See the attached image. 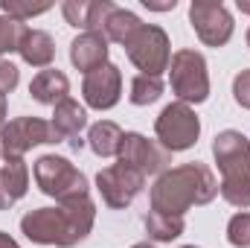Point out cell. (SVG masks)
I'll use <instances>...</instances> for the list:
<instances>
[{
    "label": "cell",
    "mask_w": 250,
    "mask_h": 248,
    "mask_svg": "<svg viewBox=\"0 0 250 248\" xmlns=\"http://www.w3.org/2000/svg\"><path fill=\"white\" fill-rule=\"evenodd\" d=\"M93 225V204L87 198H76L67 201L62 210H35L29 216L21 219L23 234L32 243H44V246H73L79 240H84V234Z\"/></svg>",
    "instance_id": "1"
},
{
    "label": "cell",
    "mask_w": 250,
    "mask_h": 248,
    "mask_svg": "<svg viewBox=\"0 0 250 248\" xmlns=\"http://www.w3.org/2000/svg\"><path fill=\"white\" fill-rule=\"evenodd\" d=\"M215 196V181L209 175V170H204L201 164H189L181 170H172L166 173L154 193H151V201H154V213H163V216H184L189 204H204Z\"/></svg>",
    "instance_id": "2"
},
{
    "label": "cell",
    "mask_w": 250,
    "mask_h": 248,
    "mask_svg": "<svg viewBox=\"0 0 250 248\" xmlns=\"http://www.w3.org/2000/svg\"><path fill=\"white\" fill-rule=\"evenodd\" d=\"M35 178L44 193L62 198V201H76V198H84L87 196V184H84V175L76 173L70 167V161L56 158V155H47L35 164Z\"/></svg>",
    "instance_id": "3"
},
{
    "label": "cell",
    "mask_w": 250,
    "mask_h": 248,
    "mask_svg": "<svg viewBox=\"0 0 250 248\" xmlns=\"http://www.w3.org/2000/svg\"><path fill=\"white\" fill-rule=\"evenodd\" d=\"M198 131H201L198 117L189 111L184 102L169 105V108L160 114V120H157V137L163 140V146H166L169 152L189 149V146L198 140Z\"/></svg>",
    "instance_id": "4"
},
{
    "label": "cell",
    "mask_w": 250,
    "mask_h": 248,
    "mask_svg": "<svg viewBox=\"0 0 250 248\" xmlns=\"http://www.w3.org/2000/svg\"><path fill=\"white\" fill-rule=\"evenodd\" d=\"M0 143H3V155L12 161V158H18L21 152H26L35 143H59V134L44 120L23 117V120H15V123H9L3 128Z\"/></svg>",
    "instance_id": "5"
},
{
    "label": "cell",
    "mask_w": 250,
    "mask_h": 248,
    "mask_svg": "<svg viewBox=\"0 0 250 248\" xmlns=\"http://www.w3.org/2000/svg\"><path fill=\"white\" fill-rule=\"evenodd\" d=\"M172 88L181 99L201 102L207 99V73L198 53H178L172 62Z\"/></svg>",
    "instance_id": "6"
},
{
    "label": "cell",
    "mask_w": 250,
    "mask_h": 248,
    "mask_svg": "<svg viewBox=\"0 0 250 248\" xmlns=\"http://www.w3.org/2000/svg\"><path fill=\"white\" fill-rule=\"evenodd\" d=\"M212 152L218 158V167L224 173V181L233 178H248L250 173V143L248 137H242L239 131H224L215 137Z\"/></svg>",
    "instance_id": "7"
},
{
    "label": "cell",
    "mask_w": 250,
    "mask_h": 248,
    "mask_svg": "<svg viewBox=\"0 0 250 248\" xmlns=\"http://www.w3.org/2000/svg\"><path fill=\"white\" fill-rule=\"evenodd\" d=\"M143 178H146V175H140L137 170H131V167H125V164H117V167L99 173L96 181H99V190H102V196H105V201H108L111 207H123V204H128V201L140 193Z\"/></svg>",
    "instance_id": "8"
},
{
    "label": "cell",
    "mask_w": 250,
    "mask_h": 248,
    "mask_svg": "<svg viewBox=\"0 0 250 248\" xmlns=\"http://www.w3.org/2000/svg\"><path fill=\"white\" fill-rule=\"evenodd\" d=\"M120 155H123V164L137 170L140 175H148V173H157L169 164V152H160L157 146H151L143 134H123V143H120Z\"/></svg>",
    "instance_id": "9"
},
{
    "label": "cell",
    "mask_w": 250,
    "mask_h": 248,
    "mask_svg": "<svg viewBox=\"0 0 250 248\" xmlns=\"http://www.w3.org/2000/svg\"><path fill=\"white\" fill-rule=\"evenodd\" d=\"M84 99L96 108H111L120 99V73L114 64H102L84 79Z\"/></svg>",
    "instance_id": "10"
},
{
    "label": "cell",
    "mask_w": 250,
    "mask_h": 248,
    "mask_svg": "<svg viewBox=\"0 0 250 248\" xmlns=\"http://www.w3.org/2000/svg\"><path fill=\"white\" fill-rule=\"evenodd\" d=\"M148 35H151V29H143L140 26V38L137 41H128V53H131V59L143 67V73L146 76H154V73H160L163 70V64H166V35L160 32L157 38H154V44H148Z\"/></svg>",
    "instance_id": "11"
},
{
    "label": "cell",
    "mask_w": 250,
    "mask_h": 248,
    "mask_svg": "<svg viewBox=\"0 0 250 248\" xmlns=\"http://www.w3.org/2000/svg\"><path fill=\"white\" fill-rule=\"evenodd\" d=\"M105 56H108V47L102 35H84L73 44V64H79L82 70L93 73L96 67H102Z\"/></svg>",
    "instance_id": "12"
},
{
    "label": "cell",
    "mask_w": 250,
    "mask_h": 248,
    "mask_svg": "<svg viewBox=\"0 0 250 248\" xmlns=\"http://www.w3.org/2000/svg\"><path fill=\"white\" fill-rule=\"evenodd\" d=\"M29 91H32V97H35L38 102L56 105V102H64L67 79H64V73H59V70H41V73L35 76V82H32Z\"/></svg>",
    "instance_id": "13"
},
{
    "label": "cell",
    "mask_w": 250,
    "mask_h": 248,
    "mask_svg": "<svg viewBox=\"0 0 250 248\" xmlns=\"http://www.w3.org/2000/svg\"><path fill=\"white\" fill-rule=\"evenodd\" d=\"M87 123V114H84V108H79L73 99H64L59 102V108H56V120H53V131L59 134V140L62 137H79V128Z\"/></svg>",
    "instance_id": "14"
},
{
    "label": "cell",
    "mask_w": 250,
    "mask_h": 248,
    "mask_svg": "<svg viewBox=\"0 0 250 248\" xmlns=\"http://www.w3.org/2000/svg\"><path fill=\"white\" fill-rule=\"evenodd\" d=\"M120 143H123V131L117 128L114 123H99L90 128V149L96 155H114L120 152Z\"/></svg>",
    "instance_id": "15"
},
{
    "label": "cell",
    "mask_w": 250,
    "mask_h": 248,
    "mask_svg": "<svg viewBox=\"0 0 250 248\" xmlns=\"http://www.w3.org/2000/svg\"><path fill=\"white\" fill-rule=\"evenodd\" d=\"M204 12L209 15V21H207V24H195V29L201 32L204 41H209V44H224V41L230 38V24H215V21H224L227 12H224L221 6H204Z\"/></svg>",
    "instance_id": "16"
},
{
    "label": "cell",
    "mask_w": 250,
    "mask_h": 248,
    "mask_svg": "<svg viewBox=\"0 0 250 248\" xmlns=\"http://www.w3.org/2000/svg\"><path fill=\"white\" fill-rule=\"evenodd\" d=\"M21 53L29 64H47L53 59V47H50V38L44 32H26L21 41Z\"/></svg>",
    "instance_id": "17"
},
{
    "label": "cell",
    "mask_w": 250,
    "mask_h": 248,
    "mask_svg": "<svg viewBox=\"0 0 250 248\" xmlns=\"http://www.w3.org/2000/svg\"><path fill=\"white\" fill-rule=\"evenodd\" d=\"M146 228L151 237L157 240H175L184 228V219L181 216H163V213H148L146 216Z\"/></svg>",
    "instance_id": "18"
},
{
    "label": "cell",
    "mask_w": 250,
    "mask_h": 248,
    "mask_svg": "<svg viewBox=\"0 0 250 248\" xmlns=\"http://www.w3.org/2000/svg\"><path fill=\"white\" fill-rule=\"evenodd\" d=\"M160 91H163V85L151 76H140V79H134V85H131V102L134 105H148V102H154L157 97H160Z\"/></svg>",
    "instance_id": "19"
},
{
    "label": "cell",
    "mask_w": 250,
    "mask_h": 248,
    "mask_svg": "<svg viewBox=\"0 0 250 248\" xmlns=\"http://www.w3.org/2000/svg\"><path fill=\"white\" fill-rule=\"evenodd\" d=\"M221 193H224L227 201L248 207L250 204V178H233V181H224V184H221Z\"/></svg>",
    "instance_id": "20"
},
{
    "label": "cell",
    "mask_w": 250,
    "mask_h": 248,
    "mask_svg": "<svg viewBox=\"0 0 250 248\" xmlns=\"http://www.w3.org/2000/svg\"><path fill=\"white\" fill-rule=\"evenodd\" d=\"M227 234H230V243H233V246L248 248L250 246V213H239V216H233Z\"/></svg>",
    "instance_id": "21"
},
{
    "label": "cell",
    "mask_w": 250,
    "mask_h": 248,
    "mask_svg": "<svg viewBox=\"0 0 250 248\" xmlns=\"http://www.w3.org/2000/svg\"><path fill=\"white\" fill-rule=\"evenodd\" d=\"M236 99H239L245 108H250V70H245V73L236 79Z\"/></svg>",
    "instance_id": "22"
},
{
    "label": "cell",
    "mask_w": 250,
    "mask_h": 248,
    "mask_svg": "<svg viewBox=\"0 0 250 248\" xmlns=\"http://www.w3.org/2000/svg\"><path fill=\"white\" fill-rule=\"evenodd\" d=\"M15 85H18V70L12 64L0 62V91H12Z\"/></svg>",
    "instance_id": "23"
},
{
    "label": "cell",
    "mask_w": 250,
    "mask_h": 248,
    "mask_svg": "<svg viewBox=\"0 0 250 248\" xmlns=\"http://www.w3.org/2000/svg\"><path fill=\"white\" fill-rule=\"evenodd\" d=\"M15 24H3L0 21V53L3 50H12V38H15Z\"/></svg>",
    "instance_id": "24"
},
{
    "label": "cell",
    "mask_w": 250,
    "mask_h": 248,
    "mask_svg": "<svg viewBox=\"0 0 250 248\" xmlns=\"http://www.w3.org/2000/svg\"><path fill=\"white\" fill-rule=\"evenodd\" d=\"M0 248H18V246H15V240H9L6 234H0Z\"/></svg>",
    "instance_id": "25"
},
{
    "label": "cell",
    "mask_w": 250,
    "mask_h": 248,
    "mask_svg": "<svg viewBox=\"0 0 250 248\" xmlns=\"http://www.w3.org/2000/svg\"><path fill=\"white\" fill-rule=\"evenodd\" d=\"M3 117H6V99H3V91H0V123H3Z\"/></svg>",
    "instance_id": "26"
},
{
    "label": "cell",
    "mask_w": 250,
    "mask_h": 248,
    "mask_svg": "<svg viewBox=\"0 0 250 248\" xmlns=\"http://www.w3.org/2000/svg\"><path fill=\"white\" fill-rule=\"evenodd\" d=\"M134 248H151V246H134Z\"/></svg>",
    "instance_id": "27"
},
{
    "label": "cell",
    "mask_w": 250,
    "mask_h": 248,
    "mask_svg": "<svg viewBox=\"0 0 250 248\" xmlns=\"http://www.w3.org/2000/svg\"><path fill=\"white\" fill-rule=\"evenodd\" d=\"M189 248H192V246H189Z\"/></svg>",
    "instance_id": "28"
}]
</instances>
